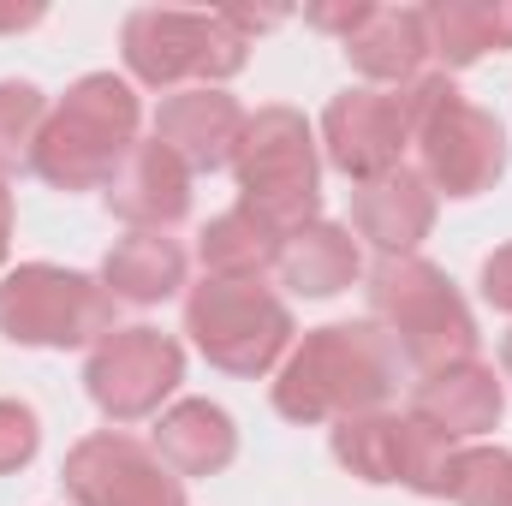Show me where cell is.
Masks as SVG:
<instances>
[{"mask_svg": "<svg viewBox=\"0 0 512 506\" xmlns=\"http://www.w3.org/2000/svg\"><path fill=\"white\" fill-rule=\"evenodd\" d=\"M399 387V346L376 322H328L310 328L280 376H274V411L286 423H346L364 411H382Z\"/></svg>", "mask_w": 512, "mask_h": 506, "instance_id": "cell-1", "label": "cell"}, {"mask_svg": "<svg viewBox=\"0 0 512 506\" xmlns=\"http://www.w3.org/2000/svg\"><path fill=\"white\" fill-rule=\"evenodd\" d=\"M137 90L114 72H84L54 108L48 126L36 137V179H48L54 191H108V179L120 173L131 149H137Z\"/></svg>", "mask_w": 512, "mask_h": 506, "instance_id": "cell-2", "label": "cell"}, {"mask_svg": "<svg viewBox=\"0 0 512 506\" xmlns=\"http://www.w3.org/2000/svg\"><path fill=\"white\" fill-rule=\"evenodd\" d=\"M399 102H405V126H411V143H417L429 191L459 197V203L495 191V179L507 173L512 149H507V126L489 108L465 102V90L447 72L411 78L399 90Z\"/></svg>", "mask_w": 512, "mask_h": 506, "instance_id": "cell-3", "label": "cell"}, {"mask_svg": "<svg viewBox=\"0 0 512 506\" xmlns=\"http://www.w3.org/2000/svg\"><path fill=\"white\" fill-rule=\"evenodd\" d=\"M370 310H376V328L399 346V358L417 364L423 376L477 358L471 304L459 298L447 268H435L423 256H382L370 268Z\"/></svg>", "mask_w": 512, "mask_h": 506, "instance_id": "cell-4", "label": "cell"}, {"mask_svg": "<svg viewBox=\"0 0 512 506\" xmlns=\"http://www.w3.org/2000/svg\"><path fill=\"white\" fill-rule=\"evenodd\" d=\"M233 173H239V203L256 209L268 227L298 233L322 221V149L298 108H256L245 120Z\"/></svg>", "mask_w": 512, "mask_h": 506, "instance_id": "cell-5", "label": "cell"}, {"mask_svg": "<svg viewBox=\"0 0 512 506\" xmlns=\"http://www.w3.org/2000/svg\"><path fill=\"white\" fill-rule=\"evenodd\" d=\"M114 328H120V298L84 268L18 262L0 280V334L12 346L72 352V346H102Z\"/></svg>", "mask_w": 512, "mask_h": 506, "instance_id": "cell-6", "label": "cell"}, {"mask_svg": "<svg viewBox=\"0 0 512 506\" xmlns=\"http://www.w3.org/2000/svg\"><path fill=\"white\" fill-rule=\"evenodd\" d=\"M120 54L126 72L149 90H179V84H227L245 72L251 42L221 18V12H179V6H137L120 24Z\"/></svg>", "mask_w": 512, "mask_h": 506, "instance_id": "cell-7", "label": "cell"}, {"mask_svg": "<svg viewBox=\"0 0 512 506\" xmlns=\"http://www.w3.org/2000/svg\"><path fill=\"white\" fill-rule=\"evenodd\" d=\"M185 334L215 370L268 376L292 352L298 328H292L286 298L268 292L262 280H215V274H203L185 292Z\"/></svg>", "mask_w": 512, "mask_h": 506, "instance_id": "cell-8", "label": "cell"}, {"mask_svg": "<svg viewBox=\"0 0 512 506\" xmlns=\"http://www.w3.org/2000/svg\"><path fill=\"white\" fill-rule=\"evenodd\" d=\"M453 453H459V441L441 435L435 423L411 417V411H405V417H399V411H364V417L334 423V459H340L358 483H370V489L399 483V489H411V495L441 501V495H447Z\"/></svg>", "mask_w": 512, "mask_h": 506, "instance_id": "cell-9", "label": "cell"}, {"mask_svg": "<svg viewBox=\"0 0 512 506\" xmlns=\"http://www.w3.org/2000/svg\"><path fill=\"white\" fill-rule=\"evenodd\" d=\"M185 381V346L161 328H114L102 346H90L84 364V393L108 423H143L161 417L173 387Z\"/></svg>", "mask_w": 512, "mask_h": 506, "instance_id": "cell-10", "label": "cell"}, {"mask_svg": "<svg viewBox=\"0 0 512 506\" xmlns=\"http://www.w3.org/2000/svg\"><path fill=\"white\" fill-rule=\"evenodd\" d=\"M60 483L78 506H185V477H173L161 453L126 429L84 435L66 453Z\"/></svg>", "mask_w": 512, "mask_h": 506, "instance_id": "cell-11", "label": "cell"}, {"mask_svg": "<svg viewBox=\"0 0 512 506\" xmlns=\"http://www.w3.org/2000/svg\"><path fill=\"white\" fill-rule=\"evenodd\" d=\"M405 143H411V126H405L399 90L358 84V90L334 96L328 114H322V155H328V167H340L352 185H370V179H382L393 167H405V161H399Z\"/></svg>", "mask_w": 512, "mask_h": 506, "instance_id": "cell-12", "label": "cell"}, {"mask_svg": "<svg viewBox=\"0 0 512 506\" xmlns=\"http://www.w3.org/2000/svg\"><path fill=\"white\" fill-rule=\"evenodd\" d=\"M245 120L251 114L239 108V96H227L215 84L173 90L155 108V143L173 149L191 173H221V167H233V155L245 143Z\"/></svg>", "mask_w": 512, "mask_h": 506, "instance_id": "cell-13", "label": "cell"}, {"mask_svg": "<svg viewBox=\"0 0 512 506\" xmlns=\"http://www.w3.org/2000/svg\"><path fill=\"white\" fill-rule=\"evenodd\" d=\"M191 167L173 155V149H161L155 137L149 143H137L126 161H120V173L108 179V209L131 221V233H167V227H179L185 215H191Z\"/></svg>", "mask_w": 512, "mask_h": 506, "instance_id": "cell-14", "label": "cell"}, {"mask_svg": "<svg viewBox=\"0 0 512 506\" xmlns=\"http://www.w3.org/2000/svg\"><path fill=\"white\" fill-rule=\"evenodd\" d=\"M352 227L376 245L382 256H417V245L435 227V191L423 173L393 167L382 179L352 191Z\"/></svg>", "mask_w": 512, "mask_h": 506, "instance_id": "cell-15", "label": "cell"}, {"mask_svg": "<svg viewBox=\"0 0 512 506\" xmlns=\"http://www.w3.org/2000/svg\"><path fill=\"white\" fill-rule=\"evenodd\" d=\"M501 411H507V387H501V376H495L489 364H477V358L423 376L417 393H411V417L435 423V429L453 435V441L489 435V429L501 423Z\"/></svg>", "mask_w": 512, "mask_h": 506, "instance_id": "cell-16", "label": "cell"}, {"mask_svg": "<svg viewBox=\"0 0 512 506\" xmlns=\"http://www.w3.org/2000/svg\"><path fill=\"white\" fill-rule=\"evenodd\" d=\"M161 465L173 477H221L239 459V429L215 399H179L155 417V441Z\"/></svg>", "mask_w": 512, "mask_h": 506, "instance_id": "cell-17", "label": "cell"}, {"mask_svg": "<svg viewBox=\"0 0 512 506\" xmlns=\"http://www.w3.org/2000/svg\"><path fill=\"white\" fill-rule=\"evenodd\" d=\"M429 18L423 6H370V18L346 36V60L370 78V84H411L423 78L429 60Z\"/></svg>", "mask_w": 512, "mask_h": 506, "instance_id": "cell-18", "label": "cell"}, {"mask_svg": "<svg viewBox=\"0 0 512 506\" xmlns=\"http://www.w3.org/2000/svg\"><path fill=\"white\" fill-rule=\"evenodd\" d=\"M274 274L286 292L298 298H334L346 292L358 274H364V256H358V239L334 221H310L298 233H286V245L274 256Z\"/></svg>", "mask_w": 512, "mask_h": 506, "instance_id": "cell-19", "label": "cell"}, {"mask_svg": "<svg viewBox=\"0 0 512 506\" xmlns=\"http://www.w3.org/2000/svg\"><path fill=\"white\" fill-rule=\"evenodd\" d=\"M423 18L447 72H465L483 54H512V0H429Z\"/></svg>", "mask_w": 512, "mask_h": 506, "instance_id": "cell-20", "label": "cell"}, {"mask_svg": "<svg viewBox=\"0 0 512 506\" xmlns=\"http://www.w3.org/2000/svg\"><path fill=\"white\" fill-rule=\"evenodd\" d=\"M185 268L191 256L179 239L167 233H126L114 239V251L102 256V286L120 298V304H161L185 286Z\"/></svg>", "mask_w": 512, "mask_h": 506, "instance_id": "cell-21", "label": "cell"}, {"mask_svg": "<svg viewBox=\"0 0 512 506\" xmlns=\"http://www.w3.org/2000/svg\"><path fill=\"white\" fill-rule=\"evenodd\" d=\"M286 245V233L280 227H268L256 209H227V215H215L209 227H203V239H197V262H203V274H215V280H262L268 268H274V256Z\"/></svg>", "mask_w": 512, "mask_h": 506, "instance_id": "cell-22", "label": "cell"}, {"mask_svg": "<svg viewBox=\"0 0 512 506\" xmlns=\"http://www.w3.org/2000/svg\"><path fill=\"white\" fill-rule=\"evenodd\" d=\"M42 126H48V96L30 78H0V173L30 167Z\"/></svg>", "mask_w": 512, "mask_h": 506, "instance_id": "cell-23", "label": "cell"}, {"mask_svg": "<svg viewBox=\"0 0 512 506\" xmlns=\"http://www.w3.org/2000/svg\"><path fill=\"white\" fill-rule=\"evenodd\" d=\"M42 447V423L24 399H0V477L6 471H24Z\"/></svg>", "mask_w": 512, "mask_h": 506, "instance_id": "cell-24", "label": "cell"}, {"mask_svg": "<svg viewBox=\"0 0 512 506\" xmlns=\"http://www.w3.org/2000/svg\"><path fill=\"white\" fill-rule=\"evenodd\" d=\"M370 18V0H316V6H304V24L310 30H328V36H352L358 24Z\"/></svg>", "mask_w": 512, "mask_h": 506, "instance_id": "cell-25", "label": "cell"}, {"mask_svg": "<svg viewBox=\"0 0 512 506\" xmlns=\"http://www.w3.org/2000/svg\"><path fill=\"white\" fill-rule=\"evenodd\" d=\"M477 286H483V304H495V310H507L512 316V245H501V251L483 256Z\"/></svg>", "mask_w": 512, "mask_h": 506, "instance_id": "cell-26", "label": "cell"}, {"mask_svg": "<svg viewBox=\"0 0 512 506\" xmlns=\"http://www.w3.org/2000/svg\"><path fill=\"white\" fill-rule=\"evenodd\" d=\"M221 18L251 42L256 30H274V24H286V6H268V12H251V6H221Z\"/></svg>", "mask_w": 512, "mask_h": 506, "instance_id": "cell-27", "label": "cell"}, {"mask_svg": "<svg viewBox=\"0 0 512 506\" xmlns=\"http://www.w3.org/2000/svg\"><path fill=\"white\" fill-rule=\"evenodd\" d=\"M6 251H12V185L0 173V268H6Z\"/></svg>", "mask_w": 512, "mask_h": 506, "instance_id": "cell-28", "label": "cell"}, {"mask_svg": "<svg viewBox=\"0 0 512 506\" xmlns=\"http://www.w3.org/2000/svg\"><path fill=\"white\" fill-rule=\"evenodd\" d=\"M42 24V6H18V12H0V30H30Z\"/></svg>", "mask_w": 512, "mask_h": 506, "instance_id": "cell-29", "label": "cell"}, {"mask_svg": "<svg viewBox=\"0 0 512 506\" xmlns=\"http://www.w3.org/2000/svg\"><path fill=\"white\" fill-rule=\"evenodd\" d=\"M501 370H507V381H512V334L501 340Z\"/></svg>", "mask_w": 512, "mask_h": 506, "instance_id": "cell-30", "label": "cell"}, {"mask_svg": "<svg viewBox=\"0 0 512 506\" xmlns=\"http://www.w3.org/2000/svg\"><path fill=\"white\" fill-rule=\"evenodd\" d=\"M507 506H512V483H507Z\"/></svg>", "mask_w": 512, "mask_h": 506, "instance_id": "cell-31", "label": "cell"}]
</instances>
